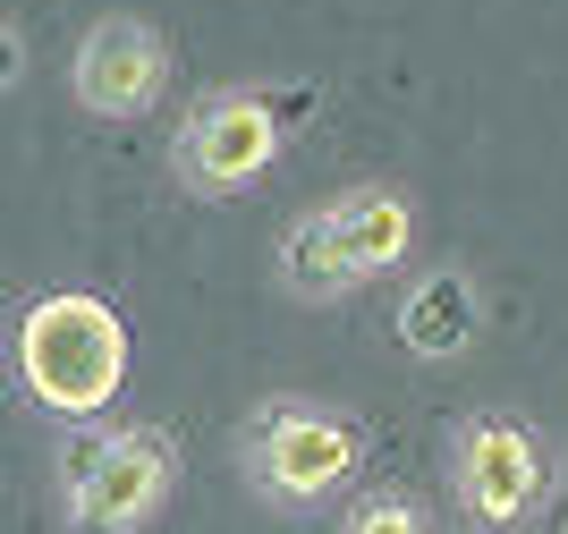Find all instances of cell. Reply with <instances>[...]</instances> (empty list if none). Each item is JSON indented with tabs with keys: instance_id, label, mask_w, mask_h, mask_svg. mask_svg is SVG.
<instances>
[{
	"instance_id": "cell-1",
	"label": "cell",
	"mask_w": 568,
	"mask_h": 534,
	"mask_svg": "<svg viewBox=\"0 0 568 534\" xmlns=\"http://www.w3.org/2000/svg\"><path fill=\"white\" fill-rule=\"evenodd\" d=\"M18 382L34 407L51 416H102L128 382V323H119L102 298L85 289H60V298H34L18 314Z\"/></svg>"
},
{
	"instance_id": "cell-2",
	"label": "cell",
	"mask_w": 568,
	"mask_h": 534,
	"mask_svg": "<svg viewBox=\"0 0 568 534\" xmlns=\"http://www.w3.org/2000/svg\"><path fill=\"white\" fill-rule=\"evenodd\" d=\"M407 238H416L407 195H390V187H348L339 204L306 212V221L281 238V280L297 298H339L356 280L390 272V263L407 255Z\"/></svg>"
},
{
	"instance_id": "cell-4",
	"label": "cell",
	"mask_w": 568,
	"mask_h": 534,
	"mask_svg": "<svg viewBox=\"0 0 568 534\" xmlns=\"http://www.w3.org/2000/svg\"><path fill=\"white\" fill-rule=\"evenodd\" d=\"M272 153H281V111L263 93H213V102H195V119L170 144V162H179V179L195 195L246 187L255 170H272Z\"/></svg>"
},
{
	"instance_id": "cell-6",
	"label": "cell",
	"mask_w": 568,
	"mask_h": 534,
	"mask_svg": "<svg viewBox=\"0 0 568 534\" xmlns=\"http://www.w3.org/2000/svg\"><path fill=\"white\" fill-rule=\"evenodd\" d=\"M458 501H467V517L484 534H509L535 501H544V459H535V442H526L518 424H467V442H458Z\"/></svg>"
},
{
	"instance_id": "cell-5",
	"label": "cell",
	"mask_w": 568,
	"mask_h": 534,
	"mask_svg": "<svg viewBox=\"0 0 568 534\" xmlns=\"http://www.w3.org/2000/svg\"><path fill=\"white\" fill-rule=\"evenodd\" d=\"M348 466H356V433L339 416H314V407H263L255 433H246V475L272 501H314Z\"/></svg>"
},
{
	"instance_id": "cell-7",
	"label": "cell",
	"mask_w": 568,
	"mask_h": 534,
	"mask_svg": "<svg viewBox=\"0 0 568 534\" xmlns=\"http://www.w3.org/2000/svg\"><path fill=\"white\" fill-rule=\"evenodd\" d=\"M69 85H77V102H85L94 119H136V111H153V93H162V34H153L144 18H102V26H85Z\"/></svg>"
},
{
	"instance_id": "cell-8",
	"label": "cell",
	"mask_w": 568,
	"mask_h": 534,
	"mask_svg": "<svg viewBox=\"0 0 568 534\" xmlns=\"http://www.w3.org/2000/svg\"><path fill=\"white\" fill-rule=\"evenodd\" d=\"M475 323H484V305H475V280L467 272H433L407 289L399 305V340L416 356H467L475 349Z\"/></svg>"
},
{
	"instance_id": "cell-3",
	"label": "cell",
	"mask_w": 568,
	"mask_h": 534,
	"mask_svg": "<svg viewBox=\"0 0 568 534\" xmlns=\"http://www.w3.org/2000/svg\"><path fill=\"white\" fill-rule=\"evenodd\" d=\"M170 442L162 424H128V433H69L60 442V492H69L77 534H136L153 517V501L170 492Z\"/></svg>"
},
{
	"instance_id": "cell-9",
	"label": "cell",
	"mask_w": 568,
	"mask_h": 534,
	"mask_svg": "<svg viewBox=\"0 0 568 534\" xmlns=\"http://www.w3.org/2000/svg\"><path fill=\"white\" fill-rule=\"evenodd\" d=\"M348 534H425V510H407V501H365L348 517Z\"/></svg>"
}]
</instances>
